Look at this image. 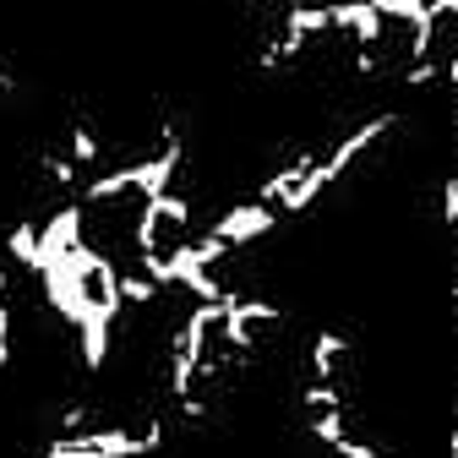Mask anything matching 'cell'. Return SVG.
Instances as JSON below:
<instances>
[{
    "label": "cell",
    "mask_w": 458,
    "mask_h": 458,
    "mask_svg": "<svg viewBox=\"0 0 458 458\" xmlns=\"http://www.w3.org/2000/svg\"><path fill=\"white\" fill-rule=\"evenodd\" d=\"M278 208L273 202H262V197H251V202H235V208H224L213 224H208V235H218L224 246H235V251H246V246H257L262 235H273L278 229Z\"/></svg>",
    "instance_id": "6da1fadb"
},
{
    "label": "cell",
    "mask_w": 458,
    "mask_h": 458,
    "mask_svg": "<svg viewBox=\"0 0 458 458\" xmlns=\"http://www.w3.org/2000/svg\"><path fill=\"white\" fill-rule=\"evenodd\" d=\"M344 366H350V338L344 333H317L311 350H306V377H322V382H344Z\"/></svg>",
    "instance_id": "7a4b0ae2"
},
{
    "label": "cell",
    "mask_w": 458,
    "mask_h": 458,
    "mask_svg": "<svg viewBox=\"0 0 458 458\" xmlns=\"http://www.w3.org/2000/svg\"><path fill=\"white\" fill-rule=\"evenodd\" d=\"M66 153H72V164L82 169V181L93 175V169L104 164V142H98V131L88 126V121H77V126H66Z\"/></svg>",
    "instance_id": "3957f363"
},
{
    "label": "cell",
    "mask_w": 458,
    "mask_h": 458,
    "mask_svg": "<svg viewBox=\"0 0 458 458\" xmlns=\"http://www.w3.org/2000/svg\"><path fill=\"white\" fill-rule=\"evenodd\" d=\"M6 257L22 262L28 273H38V218H22L6 229Z\"/></svg>",
    "instance_id": "277c9868"
},
{
    "label": "cell",
    "mask_w": 458,
    "mask_h": 458,
    "mask_svg": "<svg viewBox=\"0 0 458 458\" xmlns=\"http://www.w3.org/2000/svg\"><path fill=\"white\" fill-rule=\"evenodd\" d=\"M0 301H12V267L0 262Z\"/></svg>",
    "instance_id": "5b68a950"
},
{
    "label": "cell",
    "mask_w": 458,
    "mask_h": 458,
    "mask_svg": "<svg viewBox=\"0 0 458 458\" xmlns=\"http://www.w3.org/2000/svg\"><path fill=\"white\" fill-rule=\"evenodd\" d=\"M251 6H267V12H284V6H290V0H251Z\"/></svg>",
    "instance_id": "8992f818"
}]
</instances>
